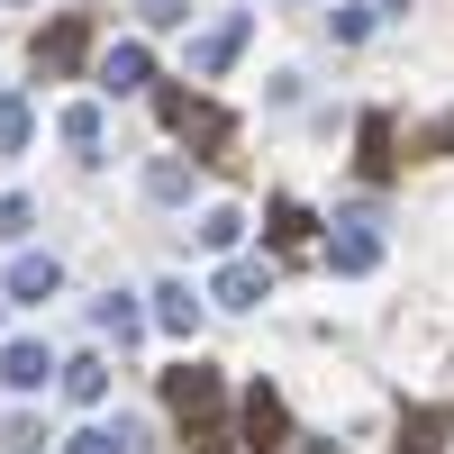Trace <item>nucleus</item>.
I'll use <instances>...</instances> for the list:
<instances>
[{
  "mask_svg": "<svg viewBox=\"0 0 454 454\" xmlns=\"http://www.w3.org/2000/svg\"><path fill=\"white\" fill-rule=\"evenodd\" d=\"M237 237H246V209H227V200L200 209V246H209V254H237Z\"/></svg>",
  "mask_w": 454,
  "mask_h": 454,
  "instance_id": "obj_18",
  "label": "nucleus"
},
{
  "mask_svg": "<svg viewBox=\"0 0 454 454\" xmlns=\"http://www.w3.org/2000/svg\"><path fill=\"white\" fill-rule=\"evenodd\" d=\"M46 372H64L46 346H36V336H19V346H0V382L10 391H46Z\"/></svg>",
  "mask_w": 454,
  "mask_h": 454,
  "instance_id": "obj_10",
  "label": "nucleus"
},
{
  "mask_svg": "<svg viewBox=\"0 0 454 454\" xmlns=\"http://www.w3.org/2000/svg\"><path fill=\"white\" fill-rule=\"evenodd\" d=\"M372 19H382V10H372V0H355V10H336L327 27H336V46H364V36H372Z\"/></svg>",
  "mask_w": 454,
  "mask_h": 454,
  "instance_id": "obj_22",
  "label": "nucleus"
},
{
  "mask_svg": "<svg viewBox=\"0 0 454 454\" xmlns=\"http://www.w3.org/2000/svg\"><path fill=\"white\" fill-rule=\"evenodd\" d=\"M155 109H164V128H173L182 145H200V164H227V137H237V128H227L200 91H155Z\"/></svg>",
  "mask_w": 454,
  "mask_h": 454,
  "instance_id": "obj_3",
  "label": "nucleus"
},
{
  "mask_svg": "<svg viewBox=\"0 0 454 454\" xmlns=\"http://www.w3.org/2000/svg\"><path fill=\"white\" fill-rule=\"evenodd\" d=\"M27 64H36V82H82V73L100 64V55H91V10H55L46 27H36Z\"/></svg>",
  "mask_w": 454,
  "mask_h": 454,
  "instance_id": "obj_2",
  "label": "nucleus"
},
{
  "mask_svg": "<svg viewBox=\"0 0 454 454\" xmlns=\"http://www.w3.org/2000/svg\"><path fill=\"white\" fill-rule=\"evenodd\" d=\"M164 400H173V419L192 427L200 454H246V436H227V382H218V364H173L164 372Z\"/></svg>",
  "mask_w": 454,
  "mask_h": 454,
  "instance_id": "obj_1",
  "label": "nucleus"
},
{
  "mask_svg": "<svg viewBox=\"0 0 454 454\" xmlns=\"http://www.w3.org/2000/svg\"><path fill=\"white\" fill-rule=\"evenodd\" d=\"M91 82H100L109 100H128V91H145V82H155V55H145L137 36H119V46H100V64H91Z\"/></svg>",
  "mask_w": 454,
  "mask_h": 454,
  "instance_id": "obj_6",
  "label": "nucleus"
},
{
  "mask_svg": "<svg viewBox=\"0 0 454 454\" xmlns=\"http://www.w3.org/2000/svg\"><path fill=\"white\" fill-rule=\"evenodd\" d=\"M137 10H145V27H173V19H192L182 0H137Z\"/></svg>",
  "mask_w": 454,
  "mask_h": 454,
  "instance_id": "obj_25",
  "label": "nucleus"
},
{
  "mask_svg": "<svg viewBox=\"0 0 454 454\" xmlns=\"http://www.w3.org/2000/svg\"><path fill=\"white\" fill-rule=\"evenodd\" d=\"M282 445H291V409L273 382H254L246 391V454H282Z\"/></svg>",
  "mask_w": 454,
  "mask_h": 454,
  "instance_id": "obj_7",
  "label": "nucleus"
},
{
  "mask_svg": "<svg viewBox=\"0 0 454 454\" xmlns=\"http://www.w3.org/2000/svg\"><path fill=\"white\" fill-rule=\"evenodd\" d=\"M309 227H318V218H309V209H300L291 192H282L273 209H263V237H273V246H309Z\"/></svg>",
  "mask_w": 454,
  "mask_h": 454,
  "instance_id": "obj_16",
  "label": "nucleus"
},
{
  "mask_svg": "<svg viewBox=\"0 0 454 454\" xmlns=\"http://www.w3.org/2000/svg\"><path fill=\"white\" fill-rule=\"evenodd\" d=\"M246 36H254V10H227V19H209V27L192 36V82H218V73L246 55Z\"/></svg>",
  "mask_w": 454,
  "mask_h": 454,
  "instance_id": "obj_4",
  "label": "nucleus"
},
{
  "mask_svg": "<svg viewBox=\"0 0 454 454\" xmlns=\"http://www.w3.org/2000/svg\"><path fill=\"white\" fill-rule=\"evenodd\" d=\"M145 200H192V164H182V155H155V164H145Z\"/></svg>",
  "mask_w": 454,
  "mask_h": 454,
  "instance_id": "obj_15",
  "label": "nucleus"
},
{
  "mask_svg": "<svg viewBox=\"0 0 454 454\" xmlns=\"http://www.w3.org/2000/svg\"><path fill=\"white\" fill-rule=\"evenodd\" d=\"M372 263H382V237H372L364 218H346V227H336V237H327V273H346V282H364Z\"/></svg>",
  "mask_w": 454,
  "mask_h": 454,
  "instance_id": "obj_8",
  "label": "nucleus"
},
{
  "mask_svg": "<svg viewBox=\"0 0 454 454\" xmlns=\"http://www.w3.org/2000/svg\"><path fill=\"white\" fill-rule=\"evenodd\" d=\"M55 128H64V145H73L82 164H100V137H109V128H100V109H91V100H73L64 119H55Z\"/></svg>",
  "mask_w": 454,
  "mask_h": 454,
  "instance_id": "obj_14",
  "label": "nucleus"
},
{
  "mask_svg": "<svg viewBox=\"0 0 454 454\" xmlns=\"http://www.w3.org/2000/svg\"><path fill=\"white\" fill-rule=\"evenodd\" d=\"M55 382H64V400H73V409H100V400H109V364H100V355H73Z\"/></svg>",
  "mask_w": 454,
  "mask_h": 454,
  "instance_id": "obj_12",
  "label": "nucleus"
},
{
  "mask_svg": "<svg viewBox=\"0 0 454 454\" xmlns=\"http://www.w3.org/2000/svg\"><path fill=\"white\" fill-rule=\"evenodd\" d=\"M445 436H454L445 409H409L400 419V454H445Z\"/></svg>",
  "mask_w": 454,
  "mask_h": 454,
  "instance_id": "obj_13",
  "label": "nucleus"
},
{
  "mask_svg": "<svg viewBox=\"0 0 454 454\" xmlns=\"http://www.w3.org/2000/svg\"><path fill=\"white\" fill-rule=\"evenodd\" d=\"M91 318H100V336H119V346H128V336L145 327V309H137V300H128V291H109V300H100V309H91Z\"/></svg>",
  "mask_w": 454,
  "mask_h": 454,
  "instance_id": "obj_19",
  "label": "nucleus"
},
{
  "mask_svg": "<svg viewBox=\"0 0 454 454\" xmlns=\"http://www.w3.org/2000/svg\"><path fill=\"white\" fill-rule=\"evenodd\" d=\"M137 445V427H73L64 436V454H128Z\"/></svg>",
  "mask_w": 454,
  "mask_h": 454,
  "instance_id": "obj_20",
  "label": "nucleus"
},
{
  "mask_svg": "<svg viewBox=\"0 0 454 454\" xmlns=\"http://www.w3.org/2000/svg\"><path fill=\"white\" fill-rule=\"evenodd\" d=\"M0 291H10L19 309H46V300L64 291V263H55V254H19V263H10V282H0Z\"/></svg>",
  "mask_w": 454,
  "mask_h": 454,
  "instance_id": "obj_9",
  "label": "nucleus"
},
{
  "mask_svg": "<svg viewBox=\"0 0 454 454\" xmlns=\"http://www.w3.org/2000/svg\"><path fill=\"white\" fill-rule=\"evenodd\" d=\"M27 227H36V200L10 192V200H0V237H27Z\"/></svg>",
  "mask_w": 454,
  "mask_h": 454,
  "instance_id": "obj_23",
  "label": "nucleus"
},
{
  "mask_svg": "<svg viewBox=\"0 0 454 454\" xmlns=\"http://www.w3.org/2000/svg\"><path fill=\"white\" fill-rule=\"evenodd\" d=\"M419 155H454V109H445V119H436L427 137H419Z\"/></svg>",
  "mask_w": 454,
  "mask_h": 454,
  "instance_id": "obj_24",
  "label": "nucleus"
},
{
  "mask_svg": "<svg viewBox=\"0 0 454 454\" xmlns=\"http://www.w3.org/2000/svg\"><path fill=\"white\" fill-rule=\"evenodd\" d=\"M27 137H36V109L19 91H0V155H27Z\"/></svg>",
  "mask_w": 454,
  "mask_h": 454,
  "instance_id": "obj_17",
  "label": "nucleus"
},
{
  "mask_svg": "<svg viewBox=\"0 0 454 454\" xmlns=\"http://www.w3.org/2000/svg\"><path fill=\"white\" fill-rule=\"evenodd\" d=\"M364 173H391V119H382V109L364 119Z\"/></svg>",
  "mask_w": 454,
  "mask_h": 454,
  "instance_id": "obj_21",
  "label": "nucleus"
},
{
  "mask_svg": "<svg viewBox=\"0 0 454 454\" xmlns=\"http://www.w3.org/2000/svg\"><path fill=\"white\" fill-rule=\"evenodd\" d=\"M200 300H209V291H192V282H155V327H164V336H192V327H200Z\"/></svg>",
  "mask_w": 454,
  "mask_h": 454,
  "instance_id": "obj_11",
  "label": "nucleus"
},
{
  "mask_svg": "<svg viewBox=\"0 0 454 454\" xmlns=\"http://www.w3.org/2000/svg\"><path fill=\"white\" fill-rule=\"evenodd\" d=\"M209 300H218V309H263V300H273V263L227 254V263H218V282H209Z\"/></svg>",
  "mask_w": 454,
  "mask_h": 454,
  "instance_id": "obj_5",
  "label": "nucleus"
}]
</instances>
